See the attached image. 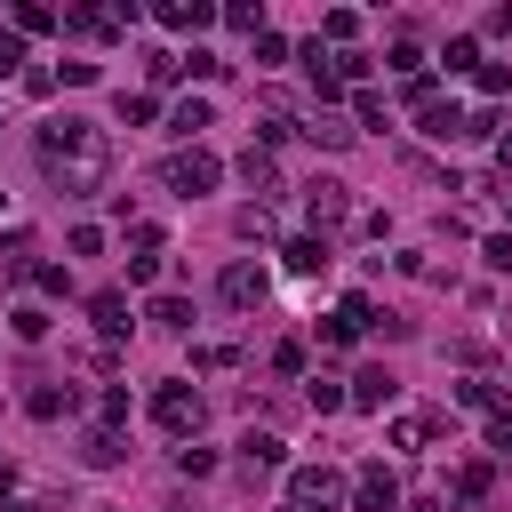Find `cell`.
<instances>
[{
  "label": "cell",
  "instance_id": "bcb514c9",
  "mask_svg": "<svg viewBox=\"0 0 512 512\" xmlns=\"http://www.w3.org/2000/svg\"><path fill=\"white\" fill-rule=\"evenodd\" d=\"M72 256H104V232L96 224H72Z\"/></svg>",
  "mask_w": 512,
  "mask_h": 512
},
{
  "label": "cell",
  "instance_id": "7402d4cb",
  "mask_svg": "<svg viewBox=\"0 0 512 512\" xmlns=\"http://www.w3.org/2000/svg\"><path fill=\"white\" fill-rule=\"evenodd\" d=\"M320 40H328V48H352V40H360V16H352V8H328V16H320Z\"/></svg>",
  "mask_w": 512,
  "mask_h": 512
},
{
  "label": "cell",
  "instance_id": "8fae6325",
  "mask_svg": "<svg viewBox=\"0 0 512 512\" xmlns=\"http://www.w3.org/2000/svg\"><path fill=\"white\" fill-rule=\"evenodd\" d=\"M152 16H160L168 32H208V24H216V8H208V0H160Z\"/></svg>",
  "mask_w": 512,
  "mask_h": 512
},
{
  "label": "cell",
  "instance_id": "5bb4252c",
  "mask_svg": "<svg viewBox=\"0 0 512 512\" xmlns=\"http://www.w3.org/2000/svg\"><path fill=\"white\" fill-rule=\"evenodd\" d=\"M240 184H248V192H280V160H272L264 144H248V152H240Z\"/></svg>",
  "mask_w": 512,
  "mask_h": 512
},
{
  "label": "cell",
  "instance_id": "7a4b0ae2",
  "mask_svg": "<svg viewBox=\"0 0 512 512\" xmlns=\"http://www.w3.org/2000/svg\"><path fill=\"white\" fill-rule=\"evenodd\" d=\"M288 504L296 512H336V504H352V480L328 472V464H288Z\"/></svg>",
  "mask_w": 512,
  "mask_h": 512
},
{
  "label": "cell",
  "instance_id": "ba28073f",
  "mask_svg": "<svg viewBox=\"0 0 512 512\" xmlns=\"http://www.w3.org/2000/svg\"><path fill=\"white\" fill-rule=\"evenodd\" d=\"M88 320H96V336H104V352L128 336V288H96L88 296Z\"/></svg>",
  "mask_w": 512,
  "mask_h": 512
},
{
  "label": "cell",
  "instance_id": "f6af8a7d",
  "mask_svg": "<svg viewBox=\"0 0 512 512\" xmlns=\"http://www.w3.org/2000/svg\"><path fill=\"white\" fill-rule=\"evenodd\" d=\"M152 112H160V104H152V96H120V120H128V128H144V120H152Z\"/></svg>",
  "mask_w": 512,
  "mask_h": 512
},
{
  "label": "cell",
  "instance_id": "60d3db41",
  "mask_svg": "<svg viewBox=\"0 0 512 512\" xmlns=\"http://www.w3.org/2000/svg\"><path fill=\"white\" fill-rule=\"evenodd\" d=\"M184 72H200V80H224L232 64H224V56H208V48H192V56H184Z\"/></svg>",
  "mask_w": 512,
  "mask_h": 512
},
{
  "label": "cell",
  "instance_id": "836d02e7",
  "mask_svg": "<svg viewBox=\"0 0 512 512\" xmlns=\"http://www.w3.org/2000/svg\"><path fill=\"white\" fill-rule=\"evenodd\" d=\"M224 24H232V32H264V8H256V0H232Z\"/></svg>",
  "mask_w": 512,
  "mask_h": 512
},
{
  "label": "cell",
  "instance_id": "30bf717a",
  "mask_svg": "<svg viewBox=\"0 0 512 512\" xmlns=\"http://www.w3.org/2000/svg\"><path fill=\"white\" fill-rule=\"evenodd\" d=\"M344 392H352V408H368V416H376V408H392V392H400V384H392V368H360Z\"/></svg>",
  "mask_w": 512,
  "mask_h": 512
},
{
  "label": "cell",
  "instance_id": "74e56055",
  "mask_svg": "<svg viewBox=\"0 0 512 512\" xmlns=\"http://www.w3.org/2000/svg\"><path fill=\"white\" fill-rule=\"evenodd\" d=\"M128 280L152 288V280H160V248H136V256H128Z\"/></svg>",
  "mask_w": 512,
  "mask_h": 512
},
{
  "label": "cell",
  "instance_id": "d590c367",
  "mask_svg": "<svg viewBox=\"0 0 512 512\" xmlns=\"http://www.w3.org/2000/svg\"><path fill=\"white\" fill-rule=\"evenodd\" d=\"M352 120H360V128H384V96L360 88V96H352Z\"/></svg>",
  "mask_w": 512,
  "mask_h": 512
},
{
  "label": "cell",
  "instance_id": "d6a6232c",
  "mask_svg": "<svg viewBox=\"0 0 512 512\" xmlns=\"http://www.w3.org/2000/svg\"><path fill=\"white\" fill-rule=\"evenodd\" d=\"M96 424H104V432H120V424H128V392H120V384L96 400Z\"/></svg>",
  "mask_w": 512,
  "mask_h": 512
},
{
  "label": "cell",
  "instance_id": "e575fe53",
  "mask_svg": "<svg viewBox=\"0 0 512 512\" xmlns=\"http://www.w3.org/2000/svg\"><path fill=\"white\" fill-rule=\"evenodd\" d=\"M392 72L416 80V72H424V48H416V40H392Z\"/></svg>",
  "mask_w": 512,
  "mask_h": 512
},
{
  "label": "cell",
  "instance_id": "7bdbcfd3",
  "mask_svg": "<svg viewBox=\"0 0 512 512\" xmlns=\"http://www.w3.org/2000/svg\"><path fill=\"white\" fill-rule=\"evenodd\" d=\"M8 72L24 80V40H16V32H0V80H8Z\"/></svg>",
  "mask_w": 512,
  "mask_h": 512
},
{
  "label": "cell",
  "instance_id": "ffe728a7",
  "mask_svg": "<svg viewBox=\"0 0 512 512\" xmlns=\"http://www.w3.org/2000/svg\"><path fill=\"white\" fill-rule=\"evenodd\" d=\"M280 256H288V272H304V280H312V272H328V240H312V232H304V240H288Z\"/></svg>",
  "mask_w": 512,
  "mask_h": 512
},
{
  "label": "cell",
  "instance_id": "e0dca14e",
  "mask_svg": "<svg viewBox=\"0 0 512 512\" xmlns=\"http://www.w3.org/2000/svg\"><path fill=\"white\" fill-rule=\"evenodd\" d=\"M64 32L72 40H112L120 24H112V8H64Z\"/></svg>",
  "mask_w": 512,
  "mask_h": 512
},
{
  "label": "cell",
  "instance_id": "f35d334b",
  "mask_svg": "<svg viewBox=\"0 0 512 512\" xmlns=\"http://www.w3.org/2000/svg\"><path fill=\"white\" fill-rule=\"evenodd\" d=\"M32 288H40V296H72V272H64V264H40Z\"/></svg>",
  "mask_w": 512,
  "mask_h": 512
},
{
  "label": "cell",
  "instance_id": "9a60e30c",
  "mask_svg": "<svg viewBox=\"0 0 512 512\" xmlns=\"http://www.w3.org/2000/svg\"><path fill=\"white\" fill-rule=\"evenodd\" d=\"M120 456H128V448H120V432H104V424H96V432H80V464H88V472H112Z\"/></svg>",
  "mask_w": 512,
  "mask_h": 512
},
{
  "label": "cell",
  "instance_id": "f907efd6",
  "mask_svg": "<svg viewBox=\"0 0 512 512\" xmlns=\"http://www.w3.org/2000/svg\"><path fill=\"white\" fill-rule=\"evenodd\" d=\"M488 448H512V400H504V408L488 416Z\"/></svg>",
  "mask_w": 512,
  "mask_h": 512
},
{
  "label": "cell",
  "instance_id": "d6986e66",
  "mask_svg": "<svg viewBox=\"0 0 512 512\" xmlns=\"http://www.w3.org/2000/svg\"><path fill=\"white\" fill-rule=\"evenodd\" d=\"M56 24H64V16H56V8H40V0L8 8V32H16V40H32V32H56Z\"/></svg>",
  "mask_w": 512,
  "mask_h": 512
},
{
  "label": "cell",
  "instance_id": "44dd1931",
  "mask_svg": "<svg viewBox=\"0 0 512 512\" xmlns=\"http://www.w3.org/2000/svg\"><path fill=\"white\" fill-rule=\"evenodd\" d=\"M24 408H32L40 424H56V416L72 408V392H64V384H32V392H24Z\"/></svg>",
  "mask_w": 512,
  "mask_h": 512
},
{
  "label": "cell",
  "instance_id": "c3c4849f",
  "mask_svg": "<svg viewBox=\"0 0 512 512\" xmlns=\"http://www.w3.org/2000/svg\"><path fill=\"white\" fill-rule=\"evenodd\" d=\"M272 368L280 376H304V344H272Z\"/></svg>",
  "mask_w": 512,
  "mask_h": 512
},
{
  "label": "cell",
  "instance_id": "8d00e7d4",
  "mask_svg": "<svg viewBox=\"0 0 512 512\" xmlns=\"http://www.w3.org/2000/svg\"><path fill=\"white\" fill-rule=\"evenodd\" d=\"M232 224H240V240H264V232H272V208H264V200H256V208H240V216H232Z\"/></svg>",
  "mask_w": 512,
  "mask_h": 512
},
{
  "label": "cell",
  "instance_id": "2e32d148",
  "mask_svg": "<svg viewBox=\"0 0 512 512\" xmlns=\"http://www.w3.org/2000/svg\"><path fill=\"white\" fill-rule=\"evenodd\" d=\"M32 272H40L32 232H8V240H0V280H32Z\"/></svg>",
  "mask_w": 512,
  "mask_h": 512
},
{
  "label": "cell",
  "instance_id": "4dcf8cb0",
  "mask_svg": "<svg viewBox=\"0 0 512 512\" xmlns=\"http://www.w3.org/2000/svg\"><path fill=\"white\" fill-rule=\"evenodd\" d=\"M8 328H16L24 344H40V336H48V312H40V304H16V312H8Z\"/></svg>",
  "mask_w": 512,
  "mask_h": 512
},
{
  "label": "cell",
  "instance_id": "b9f144b4",
  "mask_svg": "<svg viewBox=\"0 0 512 512\" xmlns=\"http://www.w3.org/2000/svg\"><path fill=\"white\" fill-rule=\"evenodd\" d=\"M472 80H480V96H504V88H512V64H480Z\"/></svg>",
  "mask_w": 512,
  "mask_h": 512
},
{
  "label": "cell",
  "instance_id": "681fc988",
  "mask_svg": "<svg viewBox=\"0 0 512 512\" xmlns=\"http://www.w3.org/2000/svg\"><path fill=\"white\" fill-rule=\"evenodd\" d=\"M480 256H488V272H512V232H496V240H488Z\"/></svg>",
  "mask_w": 512,
  "mask_h": 512
},
{
  "label": "cell",
  "instance_id": "f546056e",
  "mask_svg": "<svg viewBox=\"0 0 512 512\" xmlns=\"http://www.w3.org/2000/svg\"><path fill=\"white\" fill-rule=\"evenodd\" d=\"M144 72H152V88H176V80H184V56H168V48H152V56H144Z\"/></svg>",
  "mask_w": 512,
  "mask_h": 512
},
{
  "label": "cell",
  "instance_id": "4fadbf2b",
  "mask_svg": "<svg viewBox=\"0 0 512 512\" xmlns=\"http://www.w3.org/2000/svg\"><path fill=\"white\" fill-rule=\"evenodd\" d=\"M240 464H248V472H280V464H288V440H280V432H248V440H240Z\"/></svg>",
  "mask_w": 512,
  "mask_h": 512
},
{
  "label": "cell",
  "instance_id": "8992f818",
  "mask_svg": "<svg viewBox=\"0 0 512 512\" xmlns=\"http://www.w3.org/2000/svg\"><path fill=\"white\" fill-rule=\"evenodd\" d=\"M216 288H224V304H232V312H256V304L272 296V272L240 256V264H224V280H216Z\"/></svg>",
  "mask_w": 512,
  "mask_h": 512
},
{
  "label": "cell",
  "instance_id": "ac0fdd59",
  "mask_svg": "<svg viewBox=\"0 0 512 512\" xmlns=\"http://www.w3.org/2000/svg\"><path fill=\"white\" fill-rule=\"evenodd\" d=\"M304 136H312V144H328V152H344V144H352L360 128H352L344 112H312V120H304Z\"/></svg>",
  "mask_w": 512,
  "mask_h": 512
},
{
  "label": "cell",
  "instance_id": "7c38bea8",
  "mask_svg": "<svg viewBox=\"0 0 512 512\" xmlns=\"http://www.w3.org/2000/svg\"><path fill=\"white\" fill-rule=\"evenodd\" d=\"M304 80H312V96H320V112H328V104H336V88H344V80H336V56H328L320 40L304 48Z\"/></svg>",
  "mask_w": 512,
  "mask_h": 512
},
{
  "label": "cell",
  "instance_id": "7dc6e473",
  "mask_svg": "<svg viewBox=\"0 0 512 512\" xmlns=\"http://www.w3.org/2000/svg\"><path fill=\"white\" fill-rule=\"evenodd\" d=\"M192 360H200V368H232V360H240V344H200Z\"/></svg>",
  "mask_w": 512,
  "mask_h": 512
},
{
  "label": "cell",
  "instance_id": "3957f363",
  "mask_svg": "<svg viewBox=\"0 0 512 512\" xmlns=\"http://www.w3.org/2000/svg\"><path fill=\"white\" fill-rule=\"evenodd\" d=\"M216 176H224V160H216V152H200V144H184V152H168V160H160V184H168L176 200L216 192Z\"/></svg>",
  "mask_w": 512,
  "mask_h": 512
},
{
  "label": "cell",
  "instance_id": "1f68e13d",
  "mask_svg": "<svg viewBox=\"0 0 512 512\" xmlns=\"http://www.w3.org/2000/svg\"><path fill=\"white\" fill-rule=\"evenodd\" d=\"M176 472H184V480H208V472H216V448H192V440H184V448H176Z\"/></svg>",
  "mask_w": 512,
  "mask_h": 512
},
{
  "label": "cell",
  "instance_id": "9c48e42d",
  "mask_svg": "<svg viewBox=\"0 0 512 512\" xmlns=\"http://www.w3.org/2000/svg\"><path fill=\"white\" fill-rule=\"evenodd\" d=\"M464 120H472V112H464V104H456V96H440V104H432V112H416V128H424V136H432V144H456V136H464Z\"/></svg>",
  "mask_w": 512,
  "mask_h": 512
},
{
  "label": "cell",
  "instance_id": "816d5d0a",
  "mask_svg": "<svg viewBox=\"0 0 512 512\" xmlns=\"http://www.w3.org/2000/svg\"><path fill=\"white\" fill-rule=\"evenodd\" d=\"M496 168H504V176H512V136H496Z\"/></svg>",
  "mask_w": 512,
  "mask_h": 512
},
{
  "label": "cell",
  "instance_id": "5b68a950",
  "mask_svg": "<svg viewBox=\"0 0 512 512\" xmlns=\"http://www.w3.org/2000/svg\"><path fill=\"white\" fill-rule=\"evenodd\" d=\"M304 216H312V240H328V232L352 216V192H344L336 176H320V184H304Z\"/></svg>",
  "mask_w": 512,
  "mask_h": 512
},
{
  "label": "cell",
  "instance_id": "484cf974",
  "mask_svg": "<svg viewBox=\"0 0 512 512\" xmlns=\"http://www.w3.org/2000/svg\"><path fill=\"white\" fill-rule=\"evenodd\" d=\"M440 64H448V72H480V40H472V32H456V40L440 48Z\"/></svg>",
  "mask_w": 512,
  "mask_h": 512
},
{
  "label": "cell",
  "instance_id": "4316f807",
  "mask_svg": "<svg viewBox=\"0 0 512 512\" xmlns=\"http://www.w3.org/2000/svg\"><path fill=\"white\" fill-rule=\"evenodd\" d=\"M208 120H216V112H208V104H200V96H184V104H176V112H168V128H176V136H200V128H208Z\"/></svg>",
  "mask_w": 512,
  "mask_h": 512
},
{
  "label": "cell",
  "instance_id": "ee69618b",
  "mask_svg": "<svg viewBox=\"0 0 512 512\" xmlns=\"http://www.w3.org/2000/svg\"><path fill=\"white\" fill-rule=\"evenodd\" d=\"M336 80H368V56L360 48H336Z\"/></svg>",
  "mask_w": 512,
  "mask_h": 512
},
{
  "label": "cell",
  "instance_id": "83f0119b",
  "mask_svg": "<svg viewBox=\"0 0 512 512\" xmlns=\"http://www.w3.org/2000/svg\"><path fill=\"white\" fill-rule=\"evenodd\" d=\"M336 320H344V328H352V336H360V328H368V320H376V296H368V288H352V296H344V304H336Z\"/></svg>",
  "mask_w": 512,
  "mask_h": 512
},
{
  "label": "cell",
  "instance_id": "277c9868",
  "mask_svg": "<svg viewBox=\"0 0 512 512\" xmlns=\"http://www.w3.org/2000/svg\"><path fill=\"white\" fill-rule=\"evenodd\" d=\"M152 424H160L168 440H192V432H200V392H192V384H160V392H152Z\"/></svg>",
  "mask_w": 512,
  "mask_h": 512
},
{
  "label": "cell",
  "instance_id": "9f6ffc18",
  "mask_svg": "<svg viewBox=\"0 0 512 512\" xmlns=\"http://www.w3.org/2000/svg\"><path fill=\"white\" fill-rule=\"evenodd\" d=\"M504 216H512V192H504Z\"/></svg>",
  "mask_w": 512,
  "mask_h": 512
},
{
  "label": "cell",
  "instance_id": "db71d44e",
  "mask_svg": "<svg viewBox=\"0 0 512 512\" xmlns=\"http://www.w3.org/2000/svg\"><path fill=\"white\" fill-rule=\"evenodd\" d=\"M0 512H40V504H24V496H0Z\"/></svg>",
  "mask_w": 512,
  "mask_h": 512
},
{
  "label": "cell",
  "instance_id": "11a10c76",
  "mask_svg": "<svg viewBox=\"0 0 512 512\" xmlns=\"http://www.w3.org/2000/svg\"><path fill=\"white\" fill-rule=\"evenodd\" d=\"M8 480H16V472H8V456H0V496H8Z\"/></svg>",
  "mask_w": 512,
  "mask_h": 512
},
{
  "label": "cell",
  "instance_id": "ab89813d",
  "mask_svg": "<svg viewBox=\"0 0 512 512\" xmlns=\"http://www.w3.org/2000/svg\"><path fill=\"white\" fill-rule=\"evenodd\" d=\"M432 432H424V416H392V448H424Z\"/></svg>",
  "mask_w": 512,
  "mask_h": 512
},
{
  "label": "cell",
  "instance_id": "d4e9b609",
  "mask_svg": "<svg viewBox=\"0 0 512 512\" xmlns=\"http://www.w3.org/2000/svg\"><path fill=\"white\" fill-rule=\"evenodd\" d=\"M488 488H496V472H488V464H480V456H472V464H464V472H456V504H480V496H488Z\"/></svg>",
  "mask_w": 512,
  "mask_h": 512
},
{
  "label": "cell",
  "instance_id": "f1b7e54d",
  "mask_svg": "<svg viewBox=\"0 0 512 512\" xmlns=\"http://www.w3.org/2000/svg\"><path fill=\"white\" fill-rule=\"evenodd\" d=\"M304 400H312L320 416H336V408H352V392H344V384H328V376H312V384H304Z\"/></svg>",
  "mask_w": 512,
  "mask_h": 512
},
{
  "label": "cell",
  "instance_id": "52a82bcc",
  "mask_svg": "<svg viewBox=\"0 0 512 512\" xmlns=\"http://www.w3.org/2000/svg\"><path fill=\"white\" fill-rule=\"evenodd\" d=\"M352 512H400V480L384 464H360L352 472Z\"/></svg>",
  "mask_w": 512,
  "mask_h": 512
},
{
  "label": "cell",
  "instance_id": "6da1fadb",
  "mask_svg": "<svg viewBox=\"0 0 512 512\" xmlns=\"http://www.w3.org/2000/svg\"><path fill=\"white\" fill-rule=\"evenodd\" d=\"M40 176H48L56 192H72V200L104 192V176H112V136H104L96 120H48V128H40Z\"/></svg>",
  "mask_w": 512,
  "mask_h": 512
},
{
  "label": "cell",
  "instance_id": "603a6c76",
  "mask_svg": "<svg viewBox=\"0 0 512 512\" xmlns=\"http://www.w3.org/2000/svg\"><path fill=\"white\" fill-rule=\"evenodd\" d=\"M144 320H152V328H192V304H184V296H152Z\"/></svg>",
  "mask_w": 512,
  "mask_h": 512
},
{
  "label": "cell",
  "instance_id": "f5cc1de1",
  "mask_svg": "<svg viewBox=\"0 0 512 512\" xmlns=\"http://www.w3.org/2000/svg\"><path fill=\"white\" fill-rule=\"evenodd\" d=\"M416 512H448V496H416Z\"/></svg>",
  "mask_w": 512,
  "mask_h": 512
},
{
  "label": "cell",
  "instance_id": "cb8c5ba5",
  "mask_svg": "<svg viewBox=\"0 0 512 512\" xmlns=\"http://www.w3.org/2000/svg\"><path fill=\"white\" fill-rule=\"evenodd\" d=\"M456 408H480V416H496L504 400H496V384H488V376H464V384H456Z\"/></svg>",
  "mask_w": 512,
  "mask_h": 512
}]
</instances>
